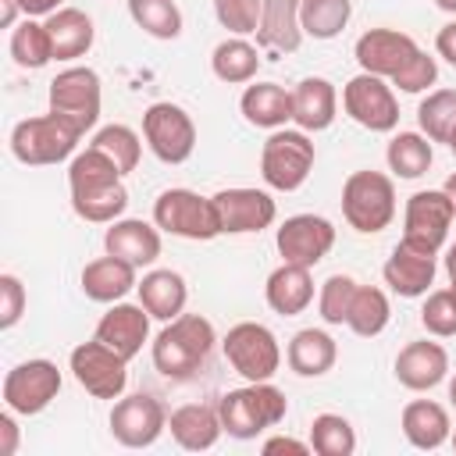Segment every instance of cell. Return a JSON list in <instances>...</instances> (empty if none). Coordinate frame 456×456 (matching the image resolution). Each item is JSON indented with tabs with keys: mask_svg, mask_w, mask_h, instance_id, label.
Returning a JSON list of instances; mask_svg holds the SVG:
<instances>
[{
	"mask_svg": "<svg viewBox=\"0 0 456 456\" xmlns=\"http://www.w3.org/2000/svg\"><path fill=\"white\" fill-rule=\"evenodd\" d=\"M435 78H438V64H435V57L424 53V50H417V53L406 61V68L392 78V86H399L403 93H424L428 86H435Z\"/></svg>",
	"mask_w": 456,
	"mask_h": 456,
	"instance_id": "cell-45",
	"label": "cell"
},
{
	"mask_svg": "<svg viewBox=\"0 0 456 456\" xmlns=\"http://www.w3.org/2000/svg\"><path fill=\"white\" fill-rule=\"evenodd\" d=\"M452 449H456V431H452Z\"/></svg>",
	"mask_w": 456,
	"mask_h": 456,
	"instance_id": "cell-58",
	"label": "cell"
},
{
	"mask_svg": "<svg viewBox=\"0 0 456 456\" xmlns=\"http://www.w3.org/2000/svg\"><path fill=\"white\" fill-rule=\"evenodd\" d=\"M264 296H267V306L281 317H296L303 314L310 303H314V278H310V267L303 264H285L271 271L267 285H264Z\"/></svg>",
	"mask_w": 456,
	"mask_h": 456,
	"instance_id": "cell-24",
	"label": "cell"
},
{
	"mask_svg": "<svg viewBox=\"0 0 456 456\" xmlns=\"http://www.w3.org/2000/svg\"><path fill=\"white\" fill-rule=\"evenodd\" d=\"M214 349V324L200 314H178L153 338V367L164 378H192Z\"/></svg>",
	"mask_w": 456,
	"mask_h": 456,
	"instance_id": "cell-2",
	"label": "cell"
},
{
	"mask_svg": "<svg viewBox=\"0 0 456 456\" xmlns=\"http://www.w3.org/2000/svg\"><path fill=\"white\" fill-rule=\"evenodd\" d=\"M171 428V438L189 449V452H203V449H214L217 438H221V413L217 406H203V403H189V406H178L167 420Z\"/></svg>",
	"mask_w": 456,
	"mask_h": 456,
	"instance_id": "cell-26",
	"label": "cell"
},
{
	"mask_svg": "<svg viewBox=\"0 0 456 456\" xmlns=\"http://www.w3.org/2000/svg\"><path fill=\"white\" fill-rule=\"evenodd\" d=\"M86 132L68 121L64 114L50 110V114H39V118H25L11 128V153L21 160V164H32V167H43V164H61L64 157L75 153L78 139Z\"/></svg>",
	"mask_w": 456,
	"mask_h": 456,
	"instance_id": "cell-4",
	"label": "cell"
},
{
	"mask_svg": "<svg viewBox=\"0 0 456 456\" xmlns=\"http://www.w3.org/2000/svg\"><path fill=\"white\" fill-rule=\"evenodd\" d=\"M449 413L431 399H413L403 406V435L413 449H438L449 438Z\"/></svg>",
	"mask_w": 456,
	"mask_h": 456,
	"instance_id": "cell-32",
	"label": "cell"
},
{
	"mask_svg": "<svg viewBox=\"0 0 456 456\" xmlns=\"http://www.w3.org/2000/svg\"><path fill=\"white\" fill-rule=\"evenodd\" d=\"M18 452V424H14V410L0 413V456H14Z\"/></svg>",
	"mask_w": 456,
	"mask_h": 456,
	"instance_id": "cell-47",
	"label": "cell"
},
{
	"mask_svg": "<svg viewBox=\"0 0 456 456\" xmlns=\"http://www.w3.org/2000/svg\"><path fill=\"white\" fill-rule=\"evenodd\" d=\"M449 150H452V153H456V132H452V139H449Z\"/></svg>",
	"mask_w": 456,
	"mask_h": 456,
	"instance_id": "cell-56",
	"label": "cell"
},
{
	"mask_svg": "<svg viewBox=\"0 0 456 456\" xmlns=\"http://www.w3.org/2000/svg\"><path fill=\"white\" fill-rule=\"evenodd\" d=\"M299 4L303 0H264L260 25H256V43L267 53H296L299 50V43H303Z\"/></svg>",
	"mask_w": 456,
	"mask_h": 456,
	"instance_id": "cell-23",
	"label": "cell"
},
{
	"mask_svg": "<svg viewBox=\"0 0 456 456\" xmlns=\"http://www.w3.org/2000/svg\"><path fill=\"white\" fill-rule=\"evenodd\" d=\"M153 224L160 232H167V235L192 239V242H207V239L221 235L214 196H200L192 189H167V192H160L157 203H153Z\"/></svg>",
	"mask_w": 456,
	"mask_h": 456,
	"instance_id": "cell-6",
	"label": "cell"
},
{
	"mask_svg": "<svg viewBox=\"0 0 456 456\" xmlns=\"http://www.w3.org/2000/svg\"><path fill=\"white\" fill-rule=\"evenodd\" d=\"M68 363H71L75 381H78L89 395H96V399H118V395L125 392V381H128V370H125V367H128V360L118 356V353H114L110 346H103L100 338L75 346L71 356H68Z\"/></svg>",
	"mask_w": 456,
	"mask_h": 456,
	"instance_id": "cell-14",
	"label": "cell"
},
{
	"mask_svg": "<svg viewBox=\"0 0 456 456\" xmlns=\"http://www.w3.org/2000/svg\"><path fill=\"white\" fill-rule=\"evenodd\" d=\"M353 14V0H303L299 4V25L303 36L314 39H335Z\"/></svg>",
	"mask_w": 456,
	"mask_h": 456,
	"instance_id": "cell-35",
	"label": "cell"
},
{
	"mask_svg": "<svg viewBox=\"0 0 456 456\" xmlns=\"http://www.w3.org/2000/svg\"><path fill=\"white\" fill-rule=\"evenodd\" d=\"M142 139L164 164H185L196 150V125L178 103H150L142 114Z\"/></svg>",
	"mask_w": 456,
	"mask_h": 456,
	"instance_id": "cell-9",
	"label": "cell"
},
{
	"mask_svg": "<svg viewBox=\"0 0 456 456\" xmlns=\"http://www.w3.org/2000/svg\"><path fill=\"white\" fill-rule=\"evenodd\" d=\"M449 292H452V299H456V281H452V285H449Z\"/></svg>",
	"mask_w": 456,
	"mask_h": 456,
	"instance_id": "cell-57",
	"label": "cell"
},
{
	"mask_svg": "<svg viewBox=\"0 0 456 456\" xmlns=\"http://www.w3.org/2000/svg\"><path fill=\"white\" fill-rule=\"evenodd\" d=\"M435 50H438V57H445V61L456 68V21H449V25L438 28V36H435Z\"/></svg>",
	"mask_w": 456,
	"mask_h": 456,
	"instance_id": "cell-48",
	"label": "cell"
},
{
	"mask_svg": "<svg viewBox=\"0 0 456 456\" xmlns=\"http://www.w3.org/2000/svg\"><path fill=\"white\" fill-rule=\"evenodd\" d=\"M239 107H242V118L256 128H285V121H292V93L278 82L246 86Z\"/></svg>",
	"mask_w": 456,
	"mask_h": 456,
	"instance_id": "cell-31",
	"label": "cell"
},
{
	"mask_svg": "<svg viewBox=\"0 0 456 456\" xmlns=\"http://www.w3.org/2000/svg\"><path fill=\"white\" fill-rule=\"evenodd\" d=\"M449 370V353L438 346V342H406L395 356V378L403 388L410 392H428L435 388Z\"/></svg>",
	"mask_w": 456,
	"mask_h": 456,
	"instance_id": "cell-21",
	"label": "cell"
},
{
	"mask_svg": "<svg viewBox=\"0 0 456 456\" xmlns=\"http://www.w3.org/2000/svg\"><path fill=\"white\" fill-rule=\"evenodd\" d=\"M89 146L103 150V153L118 164V171H121V175L135 171L139 153H142V142H139V135H135L128 125H103V128L93 135V142H89Z\"/></svg>",
	"mask_w": 456,
	"mask_h": 456,
	"instance_id": "cell-41",
	"label": "cell"
},
{
	"mask_svg": "<svg viewBox=\"0 0 456 456\" xmlns=\"http://www.w3.org/2000/svg\"><path fill=\"white\" fill-rule=\"evenodd\" d=\"M381 274H385V285L395 296H406V299L428 296V289L435 281V253H420V249H413V246H406L399 239V246L385 260Z\"/></svg>",
	"mask_w": 456,
	"mask_h": 456,
	"instance_id": "cell-22",
	"label": "cell"
},
{
	"mask_svg": "<svg viewBox=\"0 0 456 456\" xmlns=\"http://www.w3.org/2000/svg\"><path fill=\"white\" fill-rule=\"evenodd\" d=\"M57 392H61V370L53 360H25L11 367L4 378V406L21 417L43 413L57 399Z\"/></svg>",
	"mask_w": 456,
	"mask_h": 456,
	"instance_id": "cell-11",
	"label": "cell"
},
{
	"mask_svg": "<svg viewBox=\"0 0 456 456\" xmlns=\"http://www.w3.org/2000/svg\"><path fill=\"white\" fill-rule=\"evenodd\" d=\"M417 50H420V46L413 43V36H406V32H399V28H367V32L356 39V46H353L356 64H360L363 71L378 75V78H395Z\"/></svg>",
	"mask_w": 456,
	"mask_h": 456,
	"instance_id": "cell-18",
	"label": "cell"
},
{
	"mask_svg": "<svg viewBox=\"0 0 456 456\" xmlns=\"http://www.w3.org/2000/svg\"><path fill=\"white\" fill-rule=\"evenodd\" d=\"M445 271H449V278L456 281V246H449V253H445Z\"/></svg>",
	"mask_w": 456,
	"mask_h": 456,
	"instance_id": "cell-53",
	"label": "cell"
},
{
	"mask_svg": "<svg viewBox=\"0 0 456 456\" xmlns=\"http://www.w3.org/2000/svg\"><path fill=\"white\" fill-rule=\"evenodd\" d=\"M61 4H64V0H21V11H25L28 18H43V14L50 18L53 11H61Z\"/></svg>",
	"mask_w": 456,
	"mask_h": 456,
	"instance_id": "cell-50",
	"label": "cell"
},
{
	"mask_svg": "<svg viewBox=\"0 0 456 456\" xmlns=\"http://www.w3.org/2000/svg\"><path fill=\"white\" fill-rule=\"evenodd\" d=\"M46 32H50V46H53V61H75L82 53H89L93 46V18L78 7H61L53 11L46 21Z\"/></svg>",
	"mask_w": 456,
	"mask_h": 456,
	"instance_id": "cell-28",
	"label": "cell"
},
{
	"mask_svg": "<svg viewBox=\"0 0 456 456\" xmlns=\"http://www.w3.org/2000/svg\"><path fill=\"white\" fill-rule=\"evenodd\" d=\"M314 167V142L303 128H274L260 150V175L278 192H296Z\"/></svg>",
	"mask_w": 456,
	"mask_h": 456,
	"instance_id": "cell-7",
	"label": "cell"
},
{
	"mask_svg": "<svg viewBox=\"0 0 456 456\" xmlns=\"http://www.w3.org/2000/svg\"><path fill=\"white\" fill-rule=\"evenodd\" d=\"M310 449L317 456H353L356 431L342 413H317L310 424Z\"/></svg>",
	"mask_w": 456,
	"mask_h": 456,
	"instance_id": "cell-37",
	"label": "cell"
},
{
	"mask_svg": "<svg viewBox=\"0 0 456 456\" xmlns=\"http://www.w3.org/2000/svg\"><path fill=\"white\" fill-rule=\"evenodd\" d=\"M289 399L281 388H274L271 381H249L246 388H232L217 399V413H221V428L232 438H256L260 431L274 428L285 420Z\"/></svg>",
	"mask_w": 456,
	"mask_h": 456,
	"instance_id": "cell-3",
	"label": "cell"
},
{
	"mask_svg": "<svg viewBox=\"0 0 456 456\" xmlns=\"http://www.w3.org/2000/svg\"><path fill=\"white\" fill-rule=\"evenodd\" d=\"M125 175L118 171V164L96 150L86 146L71 167H68V185H71V210L89 221V224H110L125 214L128 207V189L121 182Z\"/></svg>",
	"mask_w": 456,
	"mask_h": 456,
	"instance_id": "cell-1",
	"label": "cell"
},
{
	"mask_svg": "<svg viewBox=\"0 0 456 456\" xmlns=\"http://www.w3.org/2000/svg\"><path fill=\"white\" fill-rule=\"evenodd\" d=\"M135 267L118 260V256H96L82 267V292L93 303H118L121 296H128L135 289Z\"/></svg>",
	"mask_w": 456,
	"mask_h": 456,
	"instance_id": "cell-27",
	"label": "cell"
},
{
	"mask_svg": "<svg viewBox=\"0 0 456 456\" xmlns=\"http://www.w3.org/2000/svg\"><path fill=\"white\" fill-rule=\"evenodd\" d=\"M210 68H214V75H217L221 82L239 86V82H249V78L256 75V68H260V53H256L253 43H246L242 36H235V39H224V43L214 46V53H210Z\"/></svg>",
	"mask_w": 456,
	"mask_h": 456,
	"instance_id": "cell-33",
	"label": "cell"
},
{
	"mask_svg": "<svg viewBox=\"0 0 456 456\" xmlns=\"http://www.w3.org/2000/svg\"><path fill=\"white\" fill-rule=\"evenodd\" d=\"M214 207H217L221 235L264 232L278 217V207L264 189H221L214 196Z\"/></svg>",
	"mask_w": 456,
	"mask_h": 456,
	"instance_id": "cell-17",
	"label": "cell"
},
{
	"mask_svg": "<svg viewBox=\"0 0 456 456\" xmlns=\"http://www.w3.org/2000/svg\"><path fill=\"white\" fill-rule=\"evenodd\" d=\"M25 314V285L14 274H0V328H14Z\"/></svg>",
	"mask_w": 456,
	"mask_h": 456,
	"instance_id": "cell-46",
	"label": "cell"
},
{
	"mask_svg": "<svg viewBox=\"0 0 456 456\" xmlns=\"http://www.w3.org/2000/svg\"><path fill=\"white\" fill-rule=\"evenodd\" d=\"M93 338H100L103 346H110L118 356H125V360H132L139 349H142V342L150 338V310L139 303H114L103 317H100V324H96V335Z\"/></svg>",
	"mask_w": 456,
	"mask_h": 456,
	"instance_id": "cell-19",
	"label": "cell"
},
{
	"mask_svg": "<svg viewBox=\"0 0 456 456\" xmlns=\"http://www.w3.org/2000/svg\"><path fill=\"white\" fill-rule=\"evenodd\" d=\"M335 107H338V93L328 78H303L292 89V121L303 132H324L335 121Z\"/></svg>",
	"mask_w": 456,
	"mask_h": 456,
	"instance_id": "cell-25",
	"label": "cell"
},
{
	"mask_svg": "<svg viewBox=\"0 0 456 456\" xmlns=\"http://www.w3.org/2000/svg\"><path fill=\"white\" fill-rule=\"evenodd\" d=\"M0 7H4V11H0V25L11 28L14 18H18V11H21V0H0Z\"/></svg>",
	"mask_w": 456,
	"mask_h": 456,
	"instance_id": "cell-51",
	"label": "cell"
},
{
	"mask_svg": "<svg viewBox=\"0 0 456 456\" xmlns=\"http://www.w3.org/2000/svg\"><path fill=\"white\" fill-rule=\"evenodd\" d=\"M103 249L139 271L160 256V232L146 224L142 217H121V221H110L103 235Z\"/></svg>",
	"mask_w": 456,
	"mask_h": 456,
	"instance_id": "cell-20",
	"label": "cell"
},
{
	"mask_svg": "<svg viewBox=\"0 0 456 456\" xmlns=\"http://www.w3.org/2000/svg\"><path fill=\"white\" fill-rule=\"evenodd\" d=\"M135 289H139V303L157 321H175L185 310V299H189L185 278L178 271H171V267H157V271L142 274V281Z\"/></svg>",
	"mask_w": 456,
	"mask_h": 456,
	"instance_id": "cell-29",
	"label": "cell"
},
{
	"mask_svg": "<svg viewBox=\"0 0 456 456\" xmlns=\"http://www.w3.org/2000/svg\"><path fill=\"white\" fill-rule=\"evenodd\" d=\"M342 107L367 132H392L399 125V103H395L392 86L385 78L370 75V71H360L356 78L346 82Z\"/></svg>",
	"mask_w": 456,
	"mask_h": 456,
	"instance_id": "cell-13",
	"label": "cell"
},
{
	"mask_svg": "<svg viewBox=\"0 0 456 456\" xmlns=\"http://www.w3.org/2000/svg\"><path fill=\"white\" fill-rule=\"evenodd\" d=\"M456 210L449 203V196L442 189H424V192H413L406 200V217H403V242L420 249V253H435L442 249L445 235H449V224H452Z\"/></svg>",
	"mask_w": 456,
	"mask_h": 456,
	"instance_id": "cell-10",
	"label": "cell"
},
{
	"mask_svg": "<svg viewBox=\"0 0 456 456\" xmlns=\"http://www.w3.org/2000/svg\"><path fill=\"white\" fill-rule=\"evenodd\" d=\"M285 360H289V367H292L299 378H321V374H328V370L335 367L338 346H335V338H331L328 331H321V328H303V331L292 335V342H289V349H285Z\"/></svg>",
	"mask_w": 456,
	"mask_h": 456,
	"instance_id": "cell-30",
	"label": "cell"
},
{
	"mask_svg": "<svg viewBox=\"0 0 456 456\" xmlns=\"http://www.w3.org/2000/svg\"><path fill=\"white\" fill-rule=\"evenodd\" d=\"M420 324L438 335V338H449L456 335V299L449 289H438V292H428L424 306H420Z\"/></svg>",
	"mask_w": 456,
	"mask_h": 456,
	"instance_id": "cell-43",
	"label": "cell"
},
{
	"mask_svg": "<svg viewBox=\"0 0 456 456\" xmlns=\"http://www.w3.org/2000/svg\"><path fill=\"white\" fill-rule=\"evenodd\" d=\"M385 157H388L392 175H399V178H420L431 167V160H435L431 139L424 132H399V135H392Z\"/></svg>",
	"mask_w": 456,
	"mask_h": 456,
	"instance_id": "cell-34",
	"label": "cell"
},
{
	"mask_svg": "<svg viewBox=\"0 0 456 456\" xmlns=\"http://www.w3.org/2000/svg\"><path fill=\"white\" fill-rule=\"evenodd\" d=\"M221 346H224V360L232 363V370L242 374L246 381H271L274 370L281 367V346L267 324L242 321L228 328Z\"/></svg>",
	"mask_w": 456,
	"mask_h": 456,
	"instance_id": "cell-8",
	"label": "cell"
},
{
	"mask_svg": "<svg viewBox=\"0 0 456 456\" xmlns=\"http://www.w3.org/2000/svg\"><path fill=\"white\" fill-rule=\"evenodd\" d=\"M442 11H449V14H456V0H435Z\"/></svg>",
	"mask_w": 456,
	"mask_h": 456,
	"instance_id": "cell-54",
	"label": "cell"
},
{
	"mask_svg": "<svg viewBox=\"0 0 456 456\" xmlns=\"http://www.w3.org/2000/svg\"><path fill=\"white\" fill-rule=\"evenodd\" d=\"M442 192L449 196V203H452V210H456V171L445 178V185H442Z\"/></svg>",
	"mask_w": 456,
	"mask_h": 456,
	"instance_id": "cell-52",
	"label": "cell"
},
{
	"mask_svg": "<svg viewBox=\"0 0 456 456\" xmlns=\"http://www.w3.org/2000/svg\"><path fill=\"white\" fill-rule=\"evenodd\" d=\"M388 317H392V310H388V296H385L381 289H374V285H356V296H353V306H349L346 324H349L356 335L374 338V335L385 331Z\"/></svg>",
	"mask_w": 456,
	"mask_h": 456,
	"instance_id": "cell-36",
	"label": "cell"
},
{
	"mask_svg": "<svg viewBox=\"0 0 456 456\" xmlns=\"http://www.w3.org/2000/svg\"><path fill=\"white\" fill-rule=\"evenodd\" d=\"M128 14L153 39H175L182 32V11L175 0H128Z\"/></svg>",
	"mask_w": 456,
	"mask_h": 456,
	"instance_id": "cell-39",
	"label": "cell"
},
{
	"mask_svg": "<svg viewBox=\"0 0 456 456\" xmlns=\"http://www.w3.org/2000/svg\"><path fill=\"white\" fill-rule=\"evenodd\" d=\"M100 103H103V89H100V75L93 68L75 64V68L57 71V78L50 82V110L64 114L82 132H89L100 121Z\"/></svg>",
	"mask_w": 456,
	"mask_h": 456,
	"instance_id": "cell-12",
	"label": "cell"
},
{
	"mask_svg": "<svg viewBox=\"0 0 456 456\" xmlns=\"http://www.w3.org/2000/svg\"><path fill=\"white\" fill-rule=\"evenodd\" d=\"M342 217L349 228L374 235L395 217V185L381 171H353L342 185Z\"/></svg>",
	"mask_w": 456,
	"mask_h": 456,
	"instance_id": "cell-5",
	"label": "cell"
},
{
	"mask_svg": "<svg viewBox=\"0 0 456 456\" xmlns=\"http://www.w3.org/2000/svg\"><path fill=\"white\" fill-rule=\"evenodd\" d=\"M449 399H452V406H456V378L449 381Z\"/></svg>",
	"mask_w": 456,
	"mask_h": 456,
	"instance_id": "cell-55",
	"label": "cell"
},
{
	"mask_svg": "<svg viewBox=\"0 0 456 456\" xmlns=\"http://www.w3.org/2000/svg\"><path fill=\"white\" fill-rule=\"evenodd\" d=\"M260 11H264V0H214V14L217 21L235 32V36H249L256 32L260 25Z\"/></svg>",
	"mask_w": 456,
	"mask_h": 456,
	"instance_id": "cell-44",
	"label": "cell"
},
{
	"mask_svg": "<svg viewBox=\"0 0 456 456\" xmlns=\"http://www.w3.org/2000/svg\"><path fill=\"white\" fill-rule=\"evenodd\" d=\"M264 452L267 456H274V452H292V456H306V452H314L306 442H296V438H285V435H278V438H267L264 442Z\"/></svg>",
	"mask_w": 456,
	"mask_h": 456,
	"instance_id": "cell-49",
	"label": "cell"
},
{
	"mask_svg": "<svg viewBox=\"0 0 456 456\" xmlns=\"http://www.w3.org/2000/svg\"><path fill=\"white\" fill-rule=\"evenodd\" d=\"M353 296H356V281L349 274H331L324 285H321V296H317V310L328 324H346L349 317V306H353Z\"/></svg>",
	"mask_w": 456,
	"mask_h": 456,
	"instance_id": "cell-42",
	"label": "cell"
},
{
	"mask_svg": "<svg viewBox=\"0 0 456 456\" xmlns=\"http://www.w3.org/2000/svg\"><path fill=\"white\" fill-rule=\"evenodd\" d=\"M274 242H278V253H281L285 264L314 267L335 246V228L321 214H296V217H285Z\"/></svg>",
	"mask_w": 456,
	"mask_h": 456,
	"instance_id": "cell-16",
	"label": "cell"
},
{
	"mask_svg": "<svg viewBox=\"0 0 456 456\" xmlns=\"http://www.w3.org/2000/svg\"><path fill=\"white\" fill-rule=\"evenodd\" d=\"M164 428H167V413H164L160 399H153V395H146V392L125 395V399H118L114 410H110V435H114L121 445H128V449L153 445Z\"/></svg>",
	"mask_w": 456,
	"mask_h": 456,
	"instance_id": "cell-15",
	"label": "cell"
},
{
	"mask_svg": "<svg viewBox=\"0 0 456 456\" xmlns=\"http://www.w3.org/2000/svg\"><path fill=\"white\" fill-rule=\"evenodd\" d=\"M417 121L431 142H449L456 132V89L428 93V100H420L417 107Z\"/></svg>",
	"mask_w": 456,
	"mask_h": 456,
	"instance_id": "cell-38",
	"label": "cell"
},
{
	"mask_svg": "<svg viewBox=\"0 0 456 456\" xmlns=\"http://www.w3.org/2000/svg\"><path fill=\"white\" fill-rule=\"evenodd\" d=\"M11 57L18 68H43L53 61V46H50V32L46 25L25 18L14 32H11Z\"/></svg>",
	"mask_w": 456,
	"mask_h": 456,
	"instance_id": "cell-40",
	"label": "cell"
}]
</instances>
